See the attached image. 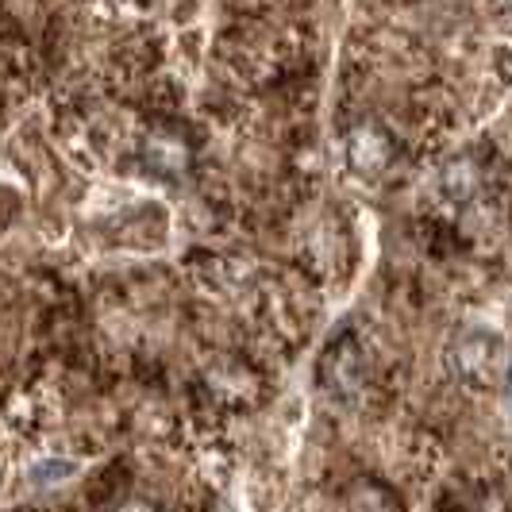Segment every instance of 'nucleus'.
Returning <instances> with one entry per match:
<instances>
[{
    "label": "nucleus",
    "mask_w": 512,
    "mask_h": 512,
    "mask_svg": "<svg viewBox=\"0 0 512 512\" xmlns=\"http://www.w3.org/2000/svg\"><path fill=\"white\" fill-rule=\"evenodd\" d=\"M451 362H455V374L470 389H497L509 378L512 347L501 328L474 324V328L459 332L455 347H451Z\"/></svg>",
    "instance_id": "1"
},
{
    "label": "nucleus",
    "mask_w": 512,
    "mask_h": 512,
    "mask_svg": "<svg viewBox=\"0 0 512 512\" xmlns=\"http://www.w3.org/2000/svg\"><path fill=\"white\" fill-rule=\"evenodd\" d=\"M478 189H482V166H478V158H470V154H455V158L439 170V193H443L447 201H455V205H466L470 197H478Z\"/></svg>",
    "instance_id": "2"
},
{
    "label": "nucleus",
    "mask_w": 512,
    "mask_h": 512,
    "mask_svg": "<svg viewBox=\"0 0 512 512\" xmlns=\"http://www.w3.org/2000/svg\"><path fill=\"white\" fill-rule=\"evenodd\" d=\"M351 158L359 162L362 170H382L385 162H389V139H385L382 131L362 128L359 135H355V151H351Z\"/></svg>",
    "instance_id": "3"
}]
</instances>
